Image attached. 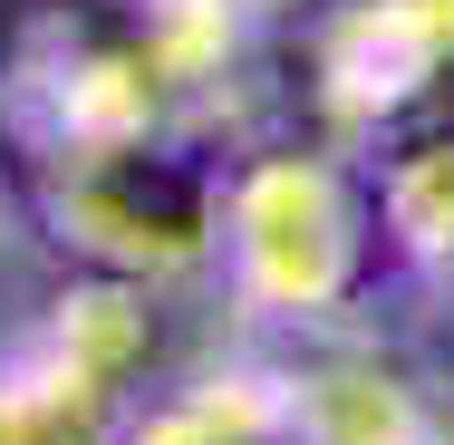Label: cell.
Segmentation results:
<instances>
[{"label":"cell","instance_id":"6da1fadb","mask_svg":"<svg viewBox=\"0 0 454 445\" xmlns=\"http://www.w3.org/2000/svg\"><path fill=\"white\" fill-rule=\"evenodd\" d=\"M242 262L252 281L290 300V310H319L348 262H358V223H348V194L329 165H262V175L242 184Z\"/></svg>","mask_w":454,"mask_h":445},{"label":"cell","instance_id":"7a4b0ae2","mask_svg":"<svg viewBox=\"0 0 454 445\" xmlns=\"http://www.w3.org/2000/svg\"><path fill=\"white\" fill-rule=\"evenodd\" d=\"M145 445H329V417L280 377H213L175 417H155Z\"/></svg>","mask_w":454,"mask_h":445}]
</instances>
